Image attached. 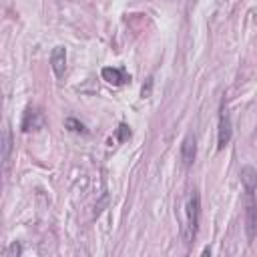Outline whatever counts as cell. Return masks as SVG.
Wrapping results in <instances>:
<instances>
[{"mask_svg": "<svg viewBox=\"0 0 257 257\" xmlns=\"http://www.w3.org/2000/svg\"><path fill=\"white\" fill-rule=\"evenodd\" d=\"M100 74H102V80H106L108 84H114V86H118V84H124V82L128 80V76H126V72H124L122 68L104 66V68L100 70Z\"/></svg>", "mask_w": 257, "mask_h": 257, "instance_id": "7", "label": "cell"}, {"mask_svg": "<svg viewBox=\"0 0 257 257\" xmlns=\"http://www.w3.org/2000/svg\"><path fill=\"white\" fill-rule=\"evenodd\" d=\"M64 124H66V128H68V131H72V133L86 135V126H84L82 122H78L76 118H72V116H70V118H66V120H64Z\"/></svg>", "mask_w": 257, "mask_h": 257, "instance_id": "10", "label": "cell"}, {"mask_svg": "<svg viewBox=\"0 0 257 257\" xmlns=\"http://www.w3.org/2000/svg\"><path fill=\"white\" fill-rule=\"evenodd\" d=\"M231 135H233V128H231V118H229V112L225 108V104H221V110H219V133H217V149H225L231 141Z\"/></svg>", "mask_w": 257, "mask_h": 257, "instance_id": "3", "label": "cell"}, {"mask_svg": "<svg viewBox=\"0 0 257 257\" xmlns=\"http://www.w3.org/2000/svg\"><path fill=\"white\" fill-rule=\"evenodd\" d=\"M185 227H183V241L189 245L195 241L197 237V231H199V215H201V197H199V191L193 189L189 191L187 195V201H185Z\"/></svg>", "mask_w": 257, "mask_h": 257, "instance_id": "1", "label": "cell"}, {"mask_svg": "<svg viewBox=\"0 0 257 257\" xmlns=\"http://www.w3.org/2000/svg\"><path fill=\"white\" fill-rule=\"evenodd\" d=\"M243 209H245V233L249 243L257 235V199H255V189H245L243 197Z\"/></svg>", "mask_w": 257, "mask_h": 257, "instance_id": "2", "label": "cell"}, {"mask_svg": "<svg viewBox=\"0 0 257 257\" xmlns=\"http://www.w3.org/2000/svg\"><path fill=\"white\" fill-rule=\"evenodd\" d=\"M44 124V116L38 108H26L24 118H22V131L30 133V131H38Z\"/></svg>", "mask_w": 257, "mask_h": 257, "instance_id": "5", "label": "cell"}, {"mask_svg": "<svg viewBox=\"0 0 257 257\" xmlns=\"http://www.w3.org/2000/svg\"><path fill=\"white\" fill-rule=\"evenodd\" d=\"M195 159H197V139L195 135L189 133L181 143V165L189 169L195 163Z\"/></svg>", "mask_w": 257, "mask_h": 257, "instance_id": "4", "label": "cell"}, {"mask_svg": "<svg viewBox=\"0 0 257 257\" xmlns=\"http://www.w3.org/2000/svg\"><path fill=\"white\" fill-rule=\"evenodd\" d=\"M116 137H118V141H124V139H128V137H131V131H128V126H126V124H120V126H118V131H116Z\"/></svg>", "mask_w": 257, "mask_h": 257, "instance_id": "12", "label": "cell"}, {"mask_svg": "<svg viewBox=\"0 0 257 257\" xmlns=\"http://www.w3.org/2000/svg\"><path fill=\"white\" fill-rule=\"evenodd\" d=\"M20 253H22V247H20V243H16V241H14V243L6 249V253H4V255H6V257H18Z\"/></svg>", "mask_w": 257, "mask_h": 257, "instance_id": "11", "label": "cell"}, {"mask_svg": "<svg viewBox=\"0 0 257 257\" xmlns=\"http://www.w3.org/2000/svg\"><path fill=\"white\" fill-rule=\"evenodd\" d=\"M10 151H12V133L6 126L4 128V137H2V161H4L6 169H8V163H10Z\"/></svg>", "mask_w": 257, "mask_h": 257, "instance_id": "9", "label": "cell"}, {"mask_svg": "<svg viewBox=\"0 0 257 257\" xmlns=\"http://www.w3.org/2000/svg\"><path fill=\"white\" fill-rule=\"evenodd\" d=\"M50 64H52V70L58 78L64 76V70H66V48L64 46H56L50 54Z\"/></svg>", "mask_w": 257, "mask_h": 257, "instance_id": "6", "label": "cell"}, {"mask_svg": "<svg viewBox=\"0 0 257 257\" xmlns=\"http://www.w3.org/2000/svg\"><path fill=\"white\" fill-rule=\"evenodd\" d=\"M239 177H241V183H243V189H257V171L253 167H243L239 171Z\"/></svg>", "mask_w": 257, "mask_h": 257, "instance_id": "8", "label": "cell"}, {"mask_svg": "<svg viewBox=\"0 0 257 257\" xmlns=\"http://www.w3.org/2000/svg\"><path fill=\"white\" fill-rule=\"evenodd\" d=\"M151 88H153V78H149V80H147V86L143 84V90H141V94H143V98L151 94Z\"/></svg>", "mask_w": 257, "mask_h": 257, "instance_id": "13", "label": "cell"}]
</instances>
